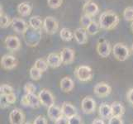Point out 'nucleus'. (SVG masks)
Returning <instances> with one entry per match:
<instances>
[{
	"label": "nucleus",
	"mask_w": 133,
	"mask_h": 124,
	"mask_svg": "<svg viewBox=\"0 0 133 124\" xmlns=\"http://www.w3.org/2000/svg\"><path fill=\"white\" fill-rule=\"evenodd\" d=\"M98 23L101 29L112 30L118 25L119 17L116 12L112 10L105 11L100 15Z\"/></svg>",
	"instance_id": "f257e3e1"
},
{
	"label": "nucleus",
	"mask_w": 133,
	"mask_h": 124,
	"mask_svg": "<svg viewBox=\"0 0 133 124\" xmlns=\"http://www.w3.org/2000/svg\"><path fill=\"white\" fill-rule=\"evenodd\" d=\"M75 75L79 81L88 82L93 79L94 72L88 66H80L75 69Z\"/></svg>",
	"instance_id": "f03ea898"
},
{
	"label": "nucleus",
	"mask_w": 133,
	"mask_h": 124,
	"mask_svg": "<svg viewBox=\"0 0 133 124\" xmlns=\"http://www.w3.org/2000/svg\"><path fill=\"white\" fill-rule=\"evenodd\" d=\"M113 56L119 61H125L130 56V50L127 45L122 43H117L112 48Z\"/></svg>",
	"instance_id": "7ed1b4c3"
},
{
	"label": "nucleus",
	"mask_w": 133,
	"mask_h": 124,
	"mask_svg": "<svg viewBox=\"0 0 133 124\" xmlns=\"http://www.w3.org/2000/svg\"><path fill=\"white\" fill-rule=\"evenodd\" d=\"M43 28L47 34L53 35L58 31L59 23L54 17L48 16L43 21Z\"/></svg>",
	"instance_id": "20e7f679"
},
{
	"label": "nucleus",
	"mask_w": 133,
	"mask_h": 124,
	"mask_svg": "<svg viewBox=\"0 0 133 124\" xmlns=\"http://www.w3.org/2000/svg\"><path fill=\"white\" fill-rule=\"evenodd\" d=\"M21 103L23 106L31 107L32 108H38L42 103H41L40 99L38 96H36L35 94H25L21 99Z\"/></svg>",
	"instance_id": "39448f33"
},
{
	"label": "nucleus",
	"mask_w": 133,
	"mask_h": 124,
	"mask_svg": "<svg viewBox=\"0 0 133 124\" xmlns=\"http://www.w3.org/2000/svg\"><path fill=\"white\" fill-rule=\"evenodd\" d=\"M96 50H97L98 54L103 58H107L109 56L110 53L112 51L111 45H110L109 41L104 38H102L98 41Z\"/></svg>",
	"instance_id": "423d86ee"
},
{
	"label": "nucleus",
	"mask_w": 133,
	"mask_h": 124,
	"mask_svg": "<svg viewBox=\"0 0 133 124\" xmlns=\"http://www.w3.org/2000/svg\"><path fill=\"white\" fill-rule=\"evenodd\" d=\"M38 97L40 99L42 104L45 107L50 108L55 105V98L53 94L48 89H43L41 90L38 94Z\"/></svg>",
	"instance_id": "0eeeda50"
},
{
	"label": "nucleus",
	"mask_w": 133,
	"mask_h": 124,
	"mask_svg": "<svg viewBox=\"0 0 133 124\" xmlns=\"http://www.w3.org/2000/svg\"><path fill=\"white\" fill-rule=\"evenodd\" d=\"M11 26L12 29L14 30L17 33L19 34H25L27 30H28V25L26 22L19 17H14L12 19Z\"/></svg>",
	"instance_id": "6e6552de"
},
{
	"label": "nucleus",
	"mask_w": 133,
	"mask_h": 124,
	"mask_svg": "<svg viewBox=\"0 0 133 124\" xmlns=\"http://www.w3.org/2000/svg\"><path fill=\"white\" fill-rule=\"evenodd\" d=\"M94 94L99 98H103L109 95L112 92V88L107 83L101 82L97 84L94 88Z\"/></svg>",
	"instance_id": "1a4fd4ad"
},
{
	"label": "nucleus",
	"mask_w": 133,
	"mask_h": 124,
	"mask_svg": "<svg viewBox=\"0 0 133 124\" xmlns=\"http://www.w3.org/2000/svg\"><path fill=\"white\" fill-rule=\"evenodd\" d=\"M17 60L12 55H4L1 59V66L6 70H10L17 67Z\"/></svg>",
	"instance_id": "9d476101"
},
{
	"label": "nucleus",
	"mask_w": 133,
	"mask_h": 124,
	"mask_svg": "<svg viewBox=\"0 0 133 124\" xmlns=\"http://www.w3.org/2000/svg\"><path fill=\"white\" fill-rule=\"evenodd\" d=\"M59 56H61V58L62 64H64V65H70V64H72L75 61V52L73 49L65 47L61 51Z\"/></svg>",
	"instance_id": "9b49d317"
},
{
	"label": "nucleus",
	"mask_w": 133,
	"mask_h": 124,
	"mask_svg": "<svg viewBox=\"0 0 133 124\" xmlns=\"http://www.w3.org/2000/svg\"><path fill=\"white\" fill-rule=\"evenodd\" d=\"M4 43L8 50L11 51H17L21 48V41L16 36H8L6 37Z\"/></svg>",
	"instance_id": "f8f14e48"
},
{
	"label": "nucleus",
	"mask_w": 133,
	"mask_h": 124,
	"mask_svg": "<svg viewBox=\"0 0 133 124\" xmlns=\"http://www.w3.org/2000/svg\"><path fill=\"white\" fill-rule=\"evenodd\" d=\"M96 108L95 101L91 97H85L81 102V109L84 113L90 114L93 113Z\"/></svg>",
	"instance_id": "ddd939ff"
},
{
	"label": "nucleus",
	"mask_w": 133,
	"mask_h": 124,
	"mask_svg": "<svg viewBox=\"0 0 133 124\" xmlns=\"http://www.w3.org/2000/svg\"><path fill=\"white\" fill-rule=\"evenodd\" d=\"M25 121V115L20 109L15 108L9 113L10 124H23Z\"/></svg>",
	"instance_id": "4468645a"
},
{
	"label": "nucleus",
	"mask_w": 133,
	"mask_h": 124,
	"mask_svg": "<svg viewBox=\"0 0 133 124\" xmlns=\"http://www.w3.org/2000/svg\"><path fill=\"white\" fill-rule=\"evenodd\" d=\"M83 11L84 14L89 15L90 17H94L98 13L99 8L97 5V3L90 1L84 3V5L83 6Z\"/></svg>",
	"instance_id": "2eb2a0df"
},
{
	"label": "nucleus",
	"mask_w": 133,
	"mask_h": 124,
	"mask_svg": "<svg viewBox=\"0 0 133 124\" xmlns=\"http://www.w3.org/2000/svg\"><path fill=\"white\" fill-rule=\"evenodd\" d=\"M74 37L77 43L79 45L86 44L88 41V36H87V31L83 27H79L77 28L74 32Z\"/></svg>",
	"instance_id": "dca6fc26"
},
{
	"label": "nucleus",
	"mask_w": 133,
	"mask_h": 124,
	"mask_svg": "<svg viewBox=\"0 0 133 124\" xmlns=\"http://www.w3.org/2000/svg\"><path fill=\"white\" fill-rule=\"evenodd\" d=\"M61 111H62L63 116H65L67 118H72L77 115V111L75 106H73L71 103H67V102L63 103L61 106Z\"/></svg>",
	"instance_id": "f3484780"
},
{
	"label": "nucleus",
	"mask_w": 133,
	"mask_h": 124,
	"mask_svg": "<svg viewBox=\"0 0 133 124\" xmlns=\"http://www.w3.org/2000/svg\"><path fill=\"white\" fill-rule=\"evenodd\" d=\"M46 61L48 63V66L51 68H58L62 64L61 56L56 53L49 54L46 58Z\"/></svg>",
	"instance_id": "a211bd4d"
},
{
	"label": "nucleus",
	"mask_w": 133,
	"mask_h": 124,
	"mask_svg": "<svg viewBox=\"0 0 133 124\" xmlns=\"http://www.w3.org/2000/svg\"><path fill=\"white\" fill-rule=\"evenodd\" d=\"M47 115L50 120L56 122L57 119L63 116V114H62L61 108H59V107L56 106V105H53V106L48 108Z\"/></svg>",
	"instance_id": "6ab92c4d"
},
{
	"label": "nucleus",
	"mask_w": 133,
	"mask_h": 124,
	"mask_svg": "<svg viewBox=\"0 0 133 124\" xmlns=\"http://www.w3.org/2000/svg\"><path fill=\"white\" fill-rule=\"evenodd\" d=\"M59 87H61V89L63 92L69 93V92L72 91L73 89H74V87H75L74 81H73L72 79H70V77H64L61 80Z\"/></svg>",
	"instance_id": "aec40b11"
},
{
	"label": "nucleus",
	"mask_w": 133,
	"mask_h": 124,
	"mask_svg": "<svg viewBox=\"0 0 133 124\" xmlns=\"http://www.w3.org/2000/svg\"><path fill=\"white\" fill-rule=\"evenodd\" d=\"M98 113L99 116L103 118V119H110L112 115V108L111 106L108 105V103H102L100 105L99 109H98Z\"/></svg>",
	"instance_id": "412c9836"
},
{
	"label": "nucleus",
	"mask_w": 133,
	"mask_h": 124,
	"mask_svg": "<svg viewBox=\"0 0 133 124\" xmlns=\"http://www.w3.org/2000/svg\"><path fill=\"white\" fill-rule=\"evenodd\" d=\"M31 5L28 2H22L17 6V12L22 17H27L31 12Z\"/></svg>",
	"instance_id": "4be33fe9"
},
{
	"label": "nucleus",
	"mask_w": 133,
	"mask_h": 124,
	"mask_svg": "<svg viewBox=\"0 0 133 124\" xmlns=\"http://www.w3.org/2000/svg\"><path fill=\"white\" fill-rule=\"evenodd\" d=\"M112 115L114 117H122L125 112V108L123 105L119 102H113L111 104Z\"/></svg>",
	"instance_id": "5701e85b"
},
{
	"label": "nucleus",
	"mask_w": 133,
	"mask_h": 124,
	"mask_svg": "<svg viewBox=\"0 0 133 124\" xmlns=\"http://www.w3.org/2000/svg\"><path fill=\"white\" fill-rule=\"evenodd\" d=\"M29 25L33 30L39 31L43 27V21L39 16H33L29 19Z\"/></svg>",
	"instance_id": "b1692460"
},
{
	"label": "nucleus",
	"mask_w": 133,
	"mask_h": 124,
	"mask_svg": "<svg viewBox=\"0 0 133 124\" xmlns=\"http://www.w3.org/2000/svg\"><path fill=\"white\" fill-rule=\"evenodd\" d=\"M59 36H61V39L64 41H70L73 38H74V33H72V31L66 28V27H64L59 31Z\"/></svg>",
	"instance_id": "393cba45"
},
{
	"label": "nucleus",
	"mask_w": 133,
	"mask_h": 124,
	"mask_svg": "<svg viewBox=\"0 0 133 124\" xmlns=\"http://www.w3.org/2000/svg\"><path fill=\"white\" fill-rule=\"evenodd\" d=\"M100 29H101V27H100L99 23H98V22L95 21H93L92 23L86 28V31H87V33L88 34H89L91 36H94V35L97 34Z\"/></svg>",
	"instance_id": "a878e982"
},
{
	"label": "nucleus",
	"mask_w": 133,
	"mask_h": 124,
	"mask_svg": "<svg viewBox=\"0 0 133 124\" xmlns=\"http://www.w3.org/2000/svg\"><path fill=\"white\" fill-rule=\"evenodd\" d=\"M34 66L36 68H37L40 71H42L43 73V72H45V71L47 70L49 66H48L47 61H45V60H43V59H37L36 61V62H35Z\"/></svg>",
	"instance_id": "bb28decb"
},
{
	"label": "nucleus",
	"mask_w": 133,
	"mask_h": 124,
	"mask_svg": "<svg viewBox=\"0 0 133 124\" xmlns=\"http://www.w3.org/2000/svg\"><path fill=\"white\" fill-rule=\"evenodd\" d=\"M11 23L12 20H10V18L6 14L2 13L0 15V27H1V28H7V27H8V26L11 25Z\"/></svg>",
	"instance_id": "cd10ccee"
},
{
	"label": "nucleus",
	"mask_w": 133,
	"mask_h": 124,
	"mask_svg": "<svg viewBox=\"0 0 133 124\" xmlns=\"http://www.w3.org/2000/svg\"><path fill=\"white\" fill-rule=\"evenodd\" d=\"M30 76L33 80H39L42 76V72L40 71L37 68L32 66L30 70Z\"/></svg>",
	"instance_id": "c85d7f7f"
},
{
	"label": "nucleus",
	"mask_w": 133,
	"mask_h": 124,
	"mask_svg": "<svg viewBox=\"0 0 133 124\" xmlns=\"http://www.w3.org/2000/svg\"><path fill=\"white\" fill-rule=\"evenodd\" d=\"M94 20L92 19V17L89 16V15H86V14H83L81 16V18H80V24L82 26V27L84 29H86L87 27H88L91 23Z\"/></svg>",
	"instance_id": "c756f323"
},
{
	"label": "nucleus",
	"mask_w": 133,
	"mask_h": 124,
	"mask_svg": "<svg viewBox=\"0 0 133 124\" xmlns=\"http://www.w3.org/2000/svg\"><path fill=\"white\" fill-rule=\"evenodd\" d=\"M123 17L126 21L133 22V7H127L123 11Z\"/></svg>",
	"instance_id": "7c9ffc66"
},
{
	"label": "nucleus",
	"mask_w": 133,
	"mask_h": 124,
	"mask_svg": "<svg viewBox=\"0 0 133 124\" xmlns=\"http://www.w3.org/2000/svg\"><path fill=\"white\" fill-rule=\"evenodd\" d=\"M0 93H1V95L7 96L13 93V88L8 84H2L0 86Z\"/></svg>",
	"instance_id": "2f4dec72"
},
{
	"label": "nucleus",
	"mask_w": 133,
	"mask_h": 124,
	"mask_svg": "<svg viewBox=\"0 0 133 124\" xmlns=\"http://www.w3.org/2000/svg\"><path fill=\"white\" fill-rule=\"evenodd\" d=\"M63 0H47V4L50 8L56 9L62 5Z\"/></svg>",
	"instance_id": "473e14b6"
},
{
	"label": "nucleus",
	"mask_w": 133,
	"mask_h": 124,
	"mask_svg": "<svg viewBox=\"0 0 133 124\" xmlns=\"http://www.w3.org/2000/svg\"><path fill=\"white\" fill-rule=\"evenodd\" d=\"M24 91L26 94H35L36 92V86L32 84V83H26L24 86Z\"/></svg>",
	"instance_id": "72a5a7b5"
},
{
	"label": "nucleus",
	"mask_w": 133,
	"mask_h": 124,
	"mask_svg": "<svg viewBox=\"0 0 133 124\" xmlns=\"http://www.w3.org/2000/svg\"><path fill=\"white\" fill-rule=\"evenodd\" d=\"M68 122H69V124H83L82 118L78 115V114L72 118H68Z\"/></svg>",
	"instance_id": "f704fd0d"
},
{
	"label": "nucleus",
	"mask_w": 133,
	"mask_h": 124,
	"mask_svg": "<svg viewBox=\"0 0 133 124\" xmlns=\"http://www.w3.org/2000/svg\"><path fill=\"white\" fill-rule=\"evenodd\" d=\"M108 124H123V122H122V119L121 117L112 116L108 120Z\"/></svg>",
	"instance_id": "c9c22d12"
},
{
	"label": "nucleus",
	"mask_w": 133,
	"mask_h": 124,
	"mask_svg": "<svg viewBox=\"0 0 133 124\" xmlns=\"http://www.w3.org/2000/svg\"><path fill=\"white\" fill-rule=\"evenodd\" d=\"M33 124H47V120L43 116H38L34 120Z\"/></svg>",
	"instance_id": "e433bc0d"
},
{
	"label": "nucleus",
	"mask_w": 133,
	"mask_h": 124,
	"mask_svg": "<svg viewBox=\"0 0 133 124\" xmlns=\"http://www.w3.org/2000/svg\"><path fill=\"white\" fill-rule=\"evenodd\" d=\"M5 97H6V99H7L8 103L9 104L14 103L16 102V100H17V97H16V95L14 94V93H12L11 94H8V95L5 96Z\"/></svg>",
	"instance_id": "4c0bfd02"
},
{
	"label": "nucleus",
	"mask_w": 133,
	"mask_h": 124,
	"mask_svg": "<svg viewBox=\"0 0 133 124\" xmlns=\"http://www.w3.org/2000/svg\"><path fill=\"white\" fill-rule=\"evenodd\" d=\"M0 103H1V108H6L7 107H8L9 104L8 103V101L6 99V97L4 95H1V99H0Z\"/></svg>",
	"instance_id": "58836bf2"
},
{
	"label": "nucleus",
	"mask_w": 133,
	"mask_h": 124,
	"mask_svg": "<svg viewBox=\"0 0 133 124\" xmlns=\"http://www.w3.org/2000/svg\"><path fill=\"white\" fill-rule=\"evenodd\" d=\"M55 124H69L68 118L65 116H62L55 122Z\"/></svg>",
	"instance_id": "ea45409f"
},
{
	"label": "nucleus",
	"mask_w": 133,
	"mask_h": 124,
	"mask_svg": "<svg viewBox=\"0 0 133 124\" xmlns=\"http://www.w3.org/2000/svg\"><path fill=\"white\" fill-rule=\"evenodd\" d=\"M127 100L129 101V103L133 104V89H131L127 92Z\"/></svg>",
	"instance_id": "a19ab883"
},
{
	"label": "nucleus",
	"mask_w": 133,
	"mask_h": 124,
	"mask_svg": "<svg viewBox=\"0 0 133 124\" xmlns=\"http://www.w3.org/2000/svg\"><path fill=\"white\" fill-rule=\"evenodd\" d=\"M92 124H105L104 122L103 119H101V118H96L94 120L93 123Z\"/></svg>",
	"instance_id": "79ce46f5"
},
{
	"label": "nucleus",
	"mask_w": 133,
	"mask_h": 124,
	"mask_svg": "<svg viewBox=\"0 0 133 124\" xmlns=\"http://www.w3.org/2000/svg\"><path fill=\"white\" fill-rule=\"evenodd\" d=\"M131 31L133 32V22H131Z\"/></svg>",
	"instance_id": "37998d69"
},
{
	"label": "nucleus",
	"mask_w": 133,
	"mask_h": 124,
	"mask_svg": "<svg viewBox=\"0 0 133 124\" xmlns=\"http://www.w3.org/2000/svg\"><path fill=\"white\" fill-rule=\"evenodd\" d=\"M84 1L85 3H88V2H90L91 0H84Z\"/></svg>",
	"instance_id": "c03bdc74"
},
{
	"label": "nucleus",
	"mask_w": 133,
	"mask_h": 124,
	"mask_svg": "<svg viewBox=\"0 0 133 124\" xmlns=\"http://www.w3.org/2000/svg\"><path fill=\"white\" fill-rule=\"evenodd\" d=\"M25 124H33V123H31V122H26Z\"/></svg>",
	"instance_id": "a18cd8bd"
},
{
	"label": "nucleus",
	"mask_w": 133,
	"mask_h": 124,
	"mask_svg": "<svg viewBox=\"0 0 133 124\" xmlns=\"http://www.w3.org/2000/svg\"><path fill=\"white\" fill-rule=\"evenodd\" d=\"M131 51H132V53H133V44H132V45H131Z\"/></svg>",
	"instance_id": "49530a36"
},
{
	"label": "nucleus",
	"mask_w": 133,
	"mask_h": 124,
	"mask_svg": "<svg viewBox=\"0 0 133 124\" xmlns=\"http://www.w3.org/2000/svg\"><path fill=\"white\" fill-rule=\"evenodd\" d=\"M132 124H133V123H132Z\"/></svg>",
	"instance_id": "de8ad7c7"
}]
</instances>
